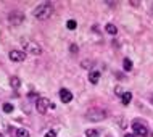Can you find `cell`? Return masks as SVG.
<instances>
[{
    "instance_id": "cell-4",
    "label": "cell",
    "mask_w": 153,
    "mask_h": 137,
    "mask_svg": "<svg viewBox=\"0 0 153 137\" xmlns=\"http://www.w3.org/2000/svg\"><path fill=\"white\" fill-rule=\"evenodd\" d=\"M24 21V15L21 13V11H11V13L10 15H8V23H10V24H15V26H16V24H21Z\"/></svg>"
},
{
    "instance_id": "cell-3",
    "label": "cell",
    "mask_w": 153,
    "mask_h": 137,
    "mask_svg": "<svg viewBox=\"0 0 153 137\" xmlns=\"http://www.w3.org/2000/svg\"><path fill=\"white\" fill-rule=\"evenodd\" d=\"M24 50L29 52L31 55H40L42 48H40V45L37 44V42H32V40H26V42H24Z\"/></svg>"
},
{
    "instance_id": "cell-14",
    "label": "cell",
    "mask_w": 153,
    "mask_h": 137,
    "mask_svg": "<svg viewBox=\"0 0 153 137\" xmlns=\"http://www.w3.org/2000/svg\"><path fill=\"white\" fill-rule=\"evenodd\" d=\"M123 66H124V69H126V71H131V69H132V61L129 60V58H124Z\"/></svg>"
},
{
    "instance_id": "cell-7",
    "label": "cell",
    "mask_w": 153,
    "mask_h": 137,
    "mask_svg": "<svg viewBox=\"0 0 153 137\" xmlns=\"http://www.w3.org/2000/svg\"><path fill=\"white\" fill-rule=\"evenodd\" d=\"M8 57H10L11 61H23L24 58H26V53H24V52H19V50H11Z\"/></svg>"
},
{
    "instance_id": "cell-21",
    "label": "cell",
    "mask_w": 153,
    "mask_h": 137,
    "mask_svg": "<svg viewBox=\"0 0 153 137\" xmlns=\"http://www.w3.org/2000/svg\"><path fill=\"white\" fill-rule=\"evenodd\" d=\"M124 137H135V136H134V134H126Z\"/></svg>"
},
{
    "instance_id": "cell-5",
    "label": "cell",
    "mask_w": 153,
    "mask_h": 137,
    "mask_svg": "<svg viewBox=\"0 0 153 137\" xmlns=\"http://www.w3.org/2000/svg\"><path fill=\"white\" fill-rule=\"evenodd\" d=\"M132 129H134V134L135 136H140V137H147V134H148L145 124H142V123H139V121H134V124H132Z\"/></svg>"
},
{
    "instance_id": "cell-11",
    "label": "cell",
    "mask_w": 153,
    "mask_h": 137,
    "mask_svg": "<svg viewBox=\"0 0 153 137\" xmlns=\"http://www.w3.org/2000/svg\"><path fill=\"white\" fill-rule=\"evenodd\" d=\"M105 29H106V32H108V34H111V36H114V34H118V28L114 26V24H106L105 26Z\"/></svg>"
},
{
    "instance_id": "cell-9",
    "label": "cell",
    "mask_w": 153,
    "mask_h": 137,
    "mask_svg": "<svg viewBox=\"0 0 153 137\" xmlns=\"http://www.w3.org/2000/svg\"><path fill=\"white\" fill-rule=\"evenodd\" d=\"M100 76H102L100 71H90L89 73V81L92 82V84H97L98 79H100Z\"/></svg>"
},
{
    "instance_id": "cell-15",
    "label": "cell",
    "mask_w": 153,
    "mask_h": 137,
    "mask_svg": "<svg viewBox=\"0 0 153 137\" xmlns=\"http://www.w3.org/2000/svg\"><path fill=\"white\" fill-rule=\"evenodd\" d=\"M85 136H87V137H98V131H95V129H87V131H85Z\"/></svg>"
},
{
    "instance_id": "cell-20",
    "label": "cell",
    "mask_w": 153,
    "mask_h": 137,
    "mask_svg": "<svg viewBox=\"0 0 153 137\" xmlns=\"http://www.w3.org/2000/svg\"><path fill=\"white\" fill-rule=\"evenodd\" d=\"M71 52H73V53L77 52V47H76V45H71Z\"/></svg>"
},
{
    "instance_id": "cell-6",
    "label": "cell",
    "mask_w": 153,
    "mask_h": 137,
    "mask_svg": "<svg viewBox=\"0 0 153 137\" xmlns=\"http://www.w3.org/2000/svg\"><path fill=\"white\" fill-rule=\"evenodd\" d=\"M50 106V100L48 98H37V102H36V108H37V111L39 113H45L47 111V108Z\"/></svg>"
},
{
    "instance_id": "cell-13",
    "label": "cell",
    "mask_w": 153,
    "mask_h": 137,
    "mask_svg": "<svg viewBox=\"0 0 153 137\" xmlns=\"http://www.w3.org/2000/svg\"><path fill=\"white\" fill-rule=\"evenodd\" d=\"M16 137H29V131L24 129V127H19V129L16 131Z\"/></svg>"
},
{
    "instance_id": "cell-19",
    "label": "cell",
    "mask_w": 153,
    "mask_h": 137,
    "mask_svg": "<svg viewBox=\"0 0 153 137\" xmlns=\"http://www.w3.org/2000/svg\"><path fill=\"white\" fill-rule=\"evenodd\" d=\"M116 94H118V95H121V97H123V89H121V87H116Z\"/></svg>"
},
{
    "instance_id": "cell-10",
    "label": "cell",
    "mask_w": 153,
    "mask_h": 137,
    "mask_svg": "<svg viewBox=\"0 0 153 137\" xmlns=\"http://www.w3.org/2000/svg\"><path fill=\"white\" fill-rule=\"evenodd\" d=\"M10 86L13 87V89H18V87L21 86V81H19V77L11 76V77H10Z\"/></svg>"
},
{
    "instance_id": "cell-1",
    "label": "cell",
    "mask_w": 153,
    "mask_h": 137,
    "mask_svg": "<svg viewBox=\"0 0 153 137\" xmlns=\"http://www.w3.org/2000/svg\"><path fill=\"white\" fill-rule=\"evenodd\" d=\"M52 13H53V5H52V3H47V2L40 3V5L34 10V16L37 19H42V21L50 18Z\"/></svg>"
},
{
    "instance_id": "cell-12",
    "label": "cell",
    "mask_w": 153,
    "mask_h": 137,
    "mask_svg": "<svg viewBox=\"0 0 153 137\" xmlns=\"http://www.w3.org/2000/svg\"><path fill=\"white\" fill-rule=\"evenodd\" d=\"M121 98H123V103H124V105H129L131 100H132V94H131V92H124Z\"/></svg>"
},
{
    "instance_id": "cell-8",
    "label": "cell",
    "mask_w": 153,
    "mask_h": 137,
    "mask_svg": "<svg viewBox=\"0 0 153 137\" xmlns=\"http://www.w3.org/2000/svg\"><path fill=\"white\" fill-rule=\"evenodd\" d=\"M60 98H61V102L69 103V102L73 100V94L69 92L68 89H61V90H60Z\"/></svg>"
},
{
    "instance_id": "cell-16",
    "label": "cell",
    "mask_w": 153,
    "mask_h": 137,
    "mask_svg": "<svg viewBox=\"0 0 153 137\" xmlns=\"http://www.w3.org/2000/svg\"><path fill=\"white\" fill-rule=\"evenodd\" d=\"M76 26H77V23L74 21V19H69V21L66 23V28H68V29H71V31H73V29H76Z\"/></svg>"
},
{
    "instance_id": "cell-18",
    "label": "cell",
    "mask_w": 153,
    "mask_h": 137,
    "mask_svg": "<svg viewBox=\"0 0 153 137\" xmlns=\"http://www.w3.org/2000/svg\"><path fill=\"white\" fill-rule=\"evenodd\" d=\"M55 136H56L55 131H47L45 132V137H55Z\"/></svg>"
},
{
    "instance_id": "cell-2",
    "label": "cell",
    "mask_w": 153,
    "mask_h": 137,
    "mask_svg": "<svg viewBox=\"0 0 153 137\" xmlns=\"http://www.w3.org/2000/svg\"><path fill=\"white\" fill-rule=\"evenodd\" d=\"M87 119L92 123H98V121H103V119L108 116V113H106V110H102V108H92L87 111Z\"/></svg>"
},
{
    "instance_id": "cell-17",
    "label": "cell",
    "mask_w": 153,
    "mask_h": 137,
    "mask_svg": "<svg viewBox=\"0 0 153 137\" xmlns=\"http://www.w3.org/2000/svg\"><path fill=\"white\" fill-rule=\"evenodd\" d=\"M2 110L5 111V113H11V111H13V105H11V103H5Z\"/></svg>"
}]
</instances>
